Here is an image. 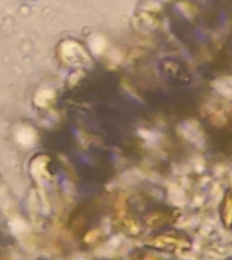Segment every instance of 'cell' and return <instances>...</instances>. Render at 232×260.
I'll list each match as a JSON object with an SVG mask.
<instances>
[{
    "label": "cell",
    "instance_id": "obj_1",
    "mask_svg": "<svg viewBox=\"0 0 232 260\" xmlns=\"http://www.w3.org/2000/svg\"><path fill=\"white\" fill-rule=\"evenodd\" d=\"M152 245L158 250L179 253V251H190L191 250V239L182 232H167L153 238Z\"/></svg>",
    "mask_w": 232,
    "mask_h": 260
},
{
    "label": "cell",
    "instance_id": "obj_2",
    "mask_svg": "<svg viewBox=\"0 0 232 260\" xmlns=\"http://www.w3.org/2000/svg\"><path fill=\"white\" fill-rule=\"evenodd\" d=\"M176 221V215L173 210H152L146 216V224L149 229H161L166 225H170Z\"/></svg>",
    "mask_w": 232,
    "mask_h": 260
},
{
    "label": "cell",
    "instance_id": "obj_3",
    "mask_svg": "<svg viewBox=\"0 0 232 260\" xmlns=\"http://www.w3.org/2000/svg\"><path fill=\"white\" fill-rule=\"evenodd\" d=\"M219 216H220V222L223 229L228 232L232 230V186L228 187L223 193V198L219 207Z\"/></svg>",
    "mask_w": 232,
    "mask_h": 260
},
{
    "label": "cell",
    "instance_id": "obj_4",
    "mask_svg": "<svg viewBox=\"0 0 232 260\" xmlns=\"http://www.w3.org/2000/svg\"><path fill=\"white\" fill-rule=\"evenodd\" d=\"M140 260H163L160 256H157L155 253H144V254H141V257Z\"/></svg>",
    "mask_w": 232,
    "mask_h": 260
}]
</instances>
